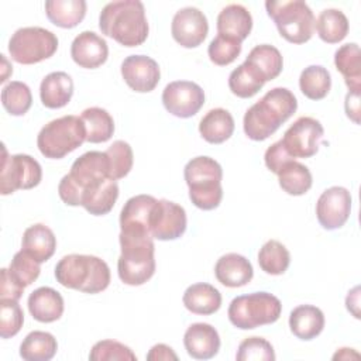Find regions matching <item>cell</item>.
<instances>
[{
	"label": "cell",
	"instance_id": "obj_22",
	"mask_svg": "<svg viewBox=\"0 0 361 361\" xmlns=\"http://www.w3.org/2000/svg\"><path fill=\"white\" fill-rule=\"evenodd\" d=\"M31 316L41 323H52L61 319L63 313L62 295L49 286H41L32 290L27 300Z\"/></svg>",
	"mask_w": 361,
	"mask_h": 361
},
{
	"label": "cell",
	"instance_id": "obj_34",
	"mask_svg": "<svg viewBox=\"0 0 361 361\" xmlns=\"http://www.w3.org/2000/svg\"><path fill=\"white\" fill-rule=\"evenodd\" d=\"M245 61L258 71L265 82L279 76L283 68V59L281 52L278 51V48L269 44H261L254 47Z\"/></svg>",
	"mask_w": 361,
	"mask_h": 361
},
{
	"label": "cell",
	"instance_id": "obj_47",
	"mask_svg": "<svg viewBox=\"0 0 361 361\" xmlns=\"http://www.w3.org/2000/svg\"><path fill=\"white\" fill-rule=\"evenodd\" d=\"M295 158L286 151L285 145L282 144V141H276L272 145L268 147V149L265 151L264 155V161L267 168L274 172L275 175H278V172L283 168V165H286L288 162L293 161Z\"/></svg>",
	"mask_w": 361,
	"mask_h": 361
},
{
	"label": "cell",
	"instance_id": "obj_32",
	"mask_svg": "<svg viewBox=\"0 0 361 361\" xmlns=\"http://www.w3.org/2000/svg\"><path fill=\"white\" fill-rule=\"evenodd\" d=\"M58 350L56 338L41 330H34L25 336L20 345V357L25 361H49Z\"/></svg>",
	"mask_w": 361,
	"mask_h": 361
},
{
	"label": "cell",
	"instance_id": "obj_16",
	"mask_svg": "<svg viewBox=\"0 0 361 361\" xmlns=\"http://www.w3.org/2000/svg\"><path fill=\"white\" fill-rule=\"evenodd\" d=\"M186 212L180 204L161 199L152 213L151 235L161 241L176 240L186 231Z\"/></svg>",
	"mask_w": 361,
	"mask_h": 361
},
{
	"label": "cell",
	"instance_id": "obj_17",
	"mask_svg": "<svg viewBox=\"0 0 361 361\" xmlns=\"http://www.w3.org/2000/svg\"><path fill=\"white\" fill-rule=\"evenodd\" d=\"M121 76L138 93L152 92L161 78L158 62L147 55H130L121 63Z\"/></svg>",
	"mask_w": 361,
	"mask_h": 361
},
{
	"label": "cell",
	"instance_id": "obj_15",
	"mask_svg": "<svg viewBox=\"0 0 361 361\" xmlns=\"http://www.w3.org/2000/svg\"><path fill=\"white\" fill-rule=\"evenodd\" d=\"M171 32L173 39L183 48L199 47L209 32V23L203 11L196 7H183L172 18Z\"/></svg>",
	"mask_w": 361,
	"mask_h": 361
},
{
	"label": "cell",
	"instance_id": "obj_36",
	"mask_svg": "<svg viewBox=\"0 0 361 361\" xmlns=\"http://www.w3.org/2000/svg\"><path fill=\"white\" fill-rule=\"evenodd\" d=\"M265 85L264 78L247 61L231 71L228 76V87L233 94L241 99H248L257 94Z\"/></svg>",
	"mask_w": 361,
	"mask_h": 361
},
{
	"label": "cell",
	"instance_id": "obj_26",
	"mask_svg": "<svg viewBox=\"0 0 361 361\" xmlns=\"http://www.w3.org/2000/svg\"><path fill=\"white\" fill-rule=\"evenodd\" d=\"M289 329L300 340H313L324 329V314L313 305L296 306L289 314Z\"/></svg>",
	"mask_w": 361,
	"mask_h": 361
},
{
	"label": "cell",
	"instance_id": "obj_51",
	"mask_svg": "<svg viewBox=\"0 0 361 361\" xmlns=\"http://www.w3.org/2000/svg\"><path fill=\"white\" fill-rule=\"evenodd\" d=\"M360 288L355 286L351 292H348L347 298H345V306L347 310L353 313V316L355 319H360V310H358V305H360Z\"/></svg>",
	"mask_w": 361,
	"mask_h": 361
},
{
	"label": "cell",
	"instance_id": "obj_30",
	"mask_svg": "<svg viewBox=\"0 0 361 361\" xmlns=\"http://www.w3.org/2000/svg\"><path fill=\"white\" fill-rule=\"evenodd\" d=\"M334 65L343 75L348 92H361V52L355 42L344 44L336 51Z\"/></svg>",
	"mask_w": 361,
	"mask_h": 361
},
{
	"label": "cell",
	"instance_id": "obj_1",
	"mask_svg": "<svg viewBox=\"0 0 361 361\" xmlns=\"http://www.w3.org/2000/svg\"><path fill=\"white\" fill-rule=\"evenodd\" d=\"M296 109L298 100L289 89L274 87L245 111L244 133L252 141H264L292 117Z\"/></svg>",
	"mask_w": 361,
	"mask_h": 361
},
{
	"label": "cell",
	"instance_id": "obj_6",
	"mask_svg": "<svg viewBox=\"0 0 361 361\" xmlns=\"http://www.w3.org/2000/svg\"><path fill=\"white\" fill-rule=\"evenodd\" d=\"M268 16L274 20L281 37L292 44L307 42L314 32V14L303 0L265 1Z\"/></svg>",
	"mask_w": 361,
	"mask_h": 361
},
{
	"label": "cell",
	"instance_id": "obj_8",
	"mask_svg": "<svg viewBox=\"0 0 361 361\" xmlns=\"http://www.w3.org/2000/svg\"><path fill=\"white\" fill-rule=\"evenodd\" d=\"M86 141V130L80 117L62 116L45 124L37 137L39 152L49 159H61Z\"/></svg>",
	"mask_w": 361,
	"mask_h": 361
},
{
	"label": "cell",
	"instance_id": "obj_29",
	"mask_svg": "<svg viewBox=\"0 0 361 361\" xmlns=\"http://www.w3.org/2000/svg\"><path fill=\"white\" fill-rule=\"evenodd\" d=\"M118 197V185L114 179H104L86 189L82 196V206L93 216L107 214Z\"/></svg>",
	"mask_w": 361,
	"mask_h": 361
},
{
	"label": "cell",
	"instance_id": "obj_38",
	"mask_svg": "<svg viewBox=\"0 0 361 361\" xmlns=\"http://www.w3.org/2000/svg\"><path fill=\"white\" fill-rule=\"evenodd\" d=\"M299 87L307 99L322 100L331 89L330 72L322 65H310L302 71Z\"/></svg>",
	"mask_w": 361,
	"mask_h": 361
},
{
	"label": "cell",
	"instance_id": "obj_53",
	"mask_svg": "<svg viewBox=\"0 0 361 361\" xmlns=\"http://www.w3.org/2000/svg\"><path fill=\"white\" fill-rule=\"evenodd\" d=\"M1 56V62H3V73H1V79H0V82L1 83H4L6 80H7V78H8V75L10 73H13V66H10L8 65V62H7V59H6V56L4 55H0Z\"/></svg>",
	"mask_w": 361,
	"mask_h": 361
},
{
	"label": "cell",
	"instance_id": "obj_20",
	"mask_svg": "<svg viewBox=\"0 0 361 361\" xmlns=\"http://www.w3.org/2000/svg\"><path fill=\"white\" fill-rule=\"evenodd\" d=\"M183 345L195 360H210L220 350V336L209 323H193L183 334Z\"/></svg>",
	"mask_w": 361,
	"mask_h": 361
},
{
	"label": "cell",
	"instance_id": "obj_14",
	"mask_svg": "<svg viewBox=\"0 0 361 361\" xmlns=\"http://www.w3.org/2000/svg\"><path fill=\"white\" fill-rule=\"evenodd\" d=\"M110 164L106 152L100 151H89L82 154L71 166V172L68 173L71 182L75 185L80 195V206L83 192L99 182L109 178Z\"/></svg>",
	"mask_w": 361,
	"mask_h": 361
},
{
	"label": "cell",
	"instance_id": "obj_42",
	"mask_svg": "<svg viewBox=\"0 0 361 361\" xmlns=\"http://www.w3.org/2000/svg\"><path fill=\"white\" fill-rule=\"evenodd\" d=\"M241 52V41L217 34L209 44L207 54L214 65L226 66L234 62Z\"/></svg>",
	"mask_w": 361,
	"mask_h": 361
},
{
	"label": "cell",
	"instance_id": "obj_24",
	"mask_svg": "<svg viewBox=\"0 0 361 361\" xmlns=\"http://www.w3.org/2000/svg\"><path fill=\"white\" fill-rule=\"evenodd\" d=\"M73 94V80L66 72H51L39 85V99L48 109L65 107Z\"/></svg>",
	"mask_w": 361,
	"mask_h": 361
},
{
	"label": "cell",
	"instance_id": "obj_52",
	"mask_svg": "<svg viewBox=\"0 0 361 361\" xmlns=\"http://www.w3.org/2000/svg\"><path fill=\"white\" fill-rule=\"evenodd\" d=\"M350 358H360V354L355 353L353 348H340L334 355L333 360H350Z\"/></svg>",
	"mask_w": 361,
	"mask_h": 361
},
{
	"label": "cell",
	"instance_id": "obj_23",
	"mask_svg": "<svg viewBox=\"0 0 361 361\" xmlns=\"http://www.w3.org/2000/svg\"><path fill=\"white\" fill-rule=\"evenodd\" d=\"M21 250L31 255L37 262L48 261L56 250V237L54 231L42 223L25 228L21 240Z\"/></svg>",
	"mask_w": 361,
	"mask_h": 361
},
{
	"label": "cell",
	"instance_id": "obj_44",
	"mask_svg": "<svg viewBox=\"0 0 361 361\" xmlns=\"http://www.w3.org/2000/svg\"><path fill=\"white\" fill-rule=\"evenodd\" d=\"M24 313L18 300L0 299V337H14L23 327Z\"/></svg>",
	"mask_w": 361,
	"mask_h": 361
},
{
	"label": "cell",
	"instance_id": "obj_48",
	"mask_svg": "<svg viewBox=\"0 0 361 361\" xmlns=\"http://www.w3.org/2000/svg\"><path fill=\"white\" fill-rule=\"evenodd\" d=\"M24 289L21 285H18L10 275L7 268L1 269V282H0V299H13L20 300V298L24 293Z\"/></svg>",
	"mask_w": 361,
	"mask_h": 361
},
{
	"label": "cell",
	"instance_id": "obj_41",
	"mask_svg": "<svg viewBox=\"0 0 361 361\" xmlns=\"http://www.w3.org/2000/svg\"><path fill=\"white\" fill-rule=\"evenodd\" d=\"M106 154L110 164V172H109L110 179L117 180L130 173L134 164V155L128 142L123 140H117L107 148Z\"/></svg>",
	"mask_w": 361,
	"mask_h": 361
},
{
	"label": "cell",
	"instance_id": "obj_45",
	"mask_svg": "<svg viewBox=\"0 0 361 361\" xmlns=\"http://www.w3.org/2000/svg\"><path fill=\"white\" fill-rule=\"evenodd\" d=\"M237 361H274L275 353L272 344L262 337H247L238 345Z\"/></svg>",
	"mask_w": 361,
	"mask_h": 361
},
{
	"label": "cell",
	"instance_id": "obj_7",
	"mask_svg": "<svg viewBox=\"0 0 361 361\" xmlns=\"http://www.w3.org/2000/svg\"><path fill=\"white\" fill-rule=\"evenodd\" d=\"M282 312L281 300L268 292L241 295L230 302L227 316L230 323L241 330L275 323Z\"/></svg>",
	"mask_w": 361,
	"mask_h": 361
},
{
	"label": "cell",
	"instance_id": "obj_12",
	"mask_svg": "<svg viewBox=\"0 0 361 361\" xmlns=\"http://www.w3.org/2000/svg\"><path fill=\"white\" fill-rule=\"evenodd\" d=\"M162 104L172 116L189 118L204 104V92L195 82L175 80L165 86L162 92Z\"/></svg>",
	"mask_w": 361,
	"mask_h": 361
},
{
	"label": "cell",
	"instance_id": "obj_35",
	"mask_svg": "<svg viewBox=\"0 0 361 361\" xmlns=\"http://www.w3.org/2000/svg\"><path fill=\"white\" fill-rule=\"evenodd\" d=\"M314 28L322 41L327 44H337L347 37L350 25L345 14L341 10L326 8L319 14Z\"/></svg>",
	"mask_w": 361,
	"mask_h": 361
},
{
	"label": "cell",
	"instance_id": "obj_37",
	"mask_svg": "<svg viewBox=\"0 0 361 361\" xmlns=\"http://www.w3.org/2000/svg\"><path fill=\"white\" fill-rule=\"evenodd\" d=\"M278 180L282 190L292 196L305 195L313 183L309 168L298 161H290L278 172Z\"/></svg>",
	"mask_w": 361,
	"mask_h": 361
},
{
	"label": "cell",
	"instance_id": "obj_40",
	"mask_svg": "<svg viewBox=\"0 0 361 361\" xmlns=\"http://www.w3.org/2000/svg\"><path fill=\"white\" fill-rule=\"evenodd\" d=\"M1 104L11 116H24L32 104L30 87L18 80L7 83L1 90Z\"/></svg>",
	"mask_w": 361,
	"mask_h": 361
},
{
	"label": "cell",
	"instance_id": "obj_27",
	"mask_svg": "<svg viewBox=\"0 0 361 361\" xmlns=\"http://www.w3.org/2000/svg\"><path fill=\"white\" fill-rule=\"evenodd\" d=\"M182 302L189 312L195 314L209 316L220 309L221 293L213 285L199 282L186 288Z\"/></svg>",
	"mask_w": 361,
	"mask_h": 361
},
{
	"label": "cell",
	"instance_id": "obj_13",
	"mask_svg": "<svg viewBox=\"0 0 361 361\" xmlns=\"http://www.w3.org/2000/svg\"><path fill=\"white\" fill-rule=\"evenodd\" d=\"M351 212V195L343 186L326 189L317 199L316 216L326 230H336L345 224Z\"/></svg>",
	"mask_w": 361,
	"mask_h": 361
},
{
	"label": "cell",
	"instance_id": "obj_3",
	"mask_svg": "<svg viewBox=\"0 0 361 361\" xmlns=\"http://www.w3.org/2000/svg\"><path fill=\"white\" fill-rule=\"evenodd\" d=\"M54 275L62 286L90 295L103 292L110 283L109 265L94 255H65L55 265Z\"/></svg>",
	"mask_w": 361,
	"mask_h": 361
},
{
	"label": "cell",
	"instance_id": "obj_19",
	"mask_svg": "<svg viewBox=\"0 0 361 361\" xmlns=\"http://www.w3.org/2000/svg\"><path fill=\"white\" fill-rule=\"evenodd\" d=\"M71 56L80 68L96 69L107 61L109 47L106 39L96 32L82 31L72 41Z\"/></svg>",
	"mask_w": 361,
	"mask_h": 361
},
{
	"label": "cell",
	"instance_id": "obj_9",
	"mask_svg": "<svg viewBox=\"0 0 361 361\" xmlns=\"http://www.w3.org/2000/svg\"><path fill=\"white\" fill-rule=\"evenodd\" d=\"M58 49L56 35L42 27L18 28L8 41V52L13 61L32 65L51 58Z\"/></svg>",
	"mask_w": 361,
	"mask_h": 361
},
{
	"label": "cell",
	"instance_id": "obj_49",
	"mask_svg": "<svg viewBox=\"0 0 361 361\" xmlns=\"http://www.w3.org/2000/svg\"><path fill=\"white\" fill-rule=\"evenodd\" d=\"M360 94H361V92H348L345 94V102H344L345 114L355 124H360V114H361Z\"/></svg>",
	"mask_w": 361,
	"mask_h": 361
},
{
	"label": "cell",
	"instance_id": "obj_2",
	"mask_svg": "<svg viewBox=\"0 0 361 361\" xmlns=\"http://www.w3.org/2000/svg\"><path fill=\"white\" fill-rule=\"evenodd\" d=\"M99 28L124 47L141 45L149 31L144 4L138 0L107 3L100 11Z\"/></svg>",
	"mask_w": 361,
	"mask_h": 361
},
{
	"label": "cell",
	"instance_id": "obj_5",
	"mask_svg": "<svg viewBox=\"0 0 361 361\" xmlns=\"http://www.w3.org/2000/svg\"><path fill=\"white\" fill-rule=\"evenodd\" d=\"M183 176L189 188V199L202 210L216 209L223 199L220 164L206 155L192 158L183 169Z\"/></svg>",
	"mask_w": 361,
	"mask_h": 361
},
{
	"label": "cell",
	"instance_id": "obj_39",
	"mask_svg": "<svg viewBox=\"0 0 361 361\" xmlns=\"http://www.w3.org/2000/svg\"><path fill=\"white\" fill-rule=\"evenodd\" d=\"M258 264L265 274L282 275L290 264V254L282 243L269 240L259 248Z\"/></svg>",
	"mask_w": 361,
	"mask_h": 361
},
{
	"label": "cell",
	"instance_id": "obj_33",
	"mask_svg": "<svg viewBox=\"0 0 361 361\" xmlns=\"http://www.w3.org/2000/svg\"><path fill=\"white\" fill-rule=\"evenodd\" d=\"M80 118L86 130V141L92 144L106 142L114 133V121L110 113L102 107H89L82 111Z\"/></svg>",
	"mask_w": 361,
	"mask_h": 361
},
{
	"label": "cell",
	"instance_id": "obj_43",
	"mask_svg": "<svg viewBox=\"0 0 361 361\" xmlns=\"http://www.w3.org/2000/svg\"><path fill=\"white\" fill-rule=\"evenodd\" d=\"M11 278L21 285L23 288H27L31 285L38 276H39V262H37L31 255H28L25 251H18L14 254L10 267L7 268Z\"/></svg>",
	"mask_w": 361,
	"mask_h": 361
},
{
	"label": "cell",
	"instance_id": "obj_21",
	"mask_svg": "<svg viewBox=\"0 0 361 361\" xmlns=\"http://www.w3.org/2000/svg\"><path fill=\"white\" fill-rule=\"evenodd\" d=\"M214 275L221 285L227 288H240L251 282L254 269L244 255L228 252L217 259L214 265Z\"/></svg>",
	"mask_w": 361,
	"mask_h": 361
},
{
	"label": "cell",
	"instance_id": "obj_25",
	"mask_svg": "<svg viewBox=\"0 0 361 361\" xmlns=\"http://www.w3.org/2000/svg\"><path fill=\"white\" fill-rule=\"evenodd\" d=\"M217 34L244 41L252 28L251 13L241 4H228L217 16Z\"/></svg>",
	"mask_w": 361,
	"mask_h": 361
},
{
	"label": "cell",
	"instance_id": "obj_4",
	"mask_svg": "<svg viewBox=\"0 0 361 361\" xmlns=\"http://www.w3.org/2000/svg\"><path fill=\"white\" fill-rule=\"evenodd\" d=\"M121 254L117 261L118 278L123 283L138 286L155 274V245L149 234L124 233L118 235Z\"/></svg>",
	"mask_w": 361,
	"mask_h": 361
},
{
	"label": "cell",
	"instance_id": "obj_46",
	"mask_svg": "<svg viewBox=\"0 0 361 361\" xmlns=\"http://www.w3.org/2000/svg\"><path fill=\"white\" fill-rule=\"evenodd\" d=\"M90 361H137V355L133 350L116 340H102L97 341L89 354Z\"/></svg>",
	"mask_w": 361,
	"mask_h": 361
},
{
	"label": "cell",
	"instance_id": "obj_11",
	"mask_svg": "<svg viewBox=\"0 0 361 361\" xmlns=\"http://www.w3.org/2000/svg\"><path fill=\"white\" fill-rule=\"evenodd\" d=\"M323 134L324 130L319 120L302 116L285 131L281 141L293 158H310L319 151Z\"/></svg>",
	"mask_w": 361,
	"mask_h": 361
},
{
	"label": "cell",
	"instance_id": "obj_18",
	"mask_svg": "<svg viewBox=\"0 0 361 361\" xmlns=\"http://www.w3.org/2000/svg\"><path fill=\"white\" fill-rule=\"evenodd\" d=\"M157 202L158 200L151 195H137L130 197L120 213L121 231L151 235V219Z\"/></svg>",
	"mask_w": 361,
	"mask_h": 361
},
{
	"label": "cell",
	"instance_id": "obj_28",
	"mask_svg": "<svg viewBox=\"0 0 361 361\" xmlns=\"http://www.w3.org/2000/svg\"><path fill=\"white\" fill-rule=\"evenodd\" d=\"M234 131V118L228 110L217 107L209 110L199 123L202 138L210 144H221L227 141Z\"/></svg>",
	"mask_w": 361,
	"mask_h": 361
},
{
	"label": "cell",
	"instance_id": "obj_50",
	"mask_svg": "<svg viewBox=\"0 0 361 361\" xmlns=\"http://www.w3.org/2000/svg\"><path fill=\"white\" fill-rule=\"evenodd\" d=\"M148 361H159V360H178L176 353L166 344H155L147 354Z\"/></svg>",
	"mask_w": 361,
	"mask_h": 361
},
{
	"label": "cell",
	"instance_id": "obj_31",
	"mask_svg": "<svg viewBox=\"0 0 361 361\" xmlns=\"http://www.w3.org/2000/svg\"><path fill=\"white\" fill-rule=\"evenodd\" d=\"M85 0H48L45 13L48 20L61 28H73L86 16Z\"/></svg>",
	"mask_w": 361,
	"mask_h": 361
},
{
	"label": "cell",
	"instance_id": "obj_10",
	"mask_svg": "<svg viewBox=\"0 0 361 361\" xmlns=\"http://www.w3.org/2000/svg\"><path fill=\"white\" fill-rule=\"evenodd\" d=\"M0 166V193L10 195L18 189H32L42 179V169L37 159L27 154L8 155L7 148L1 144Z\"/></svg>",
	"mask_w": 361,
	"mask_h": 361
}]
</instances>
